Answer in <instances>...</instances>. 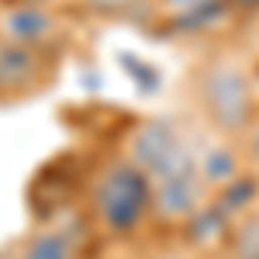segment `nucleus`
<instances>
[{
    "label": "nucleus",
    "instance_id": "8",
    "mask_svg": "<svg viewBox=\"0 0 259 259\" xmlns=\"http://www.w3.org/2000/svg\"><path fill=\"white\" fill-rule=\"evenodd\" d=\"M242 135H245V156H249V159L259 166V121H252V124H249Z\"/></svg>",
    "mask_w": 259,
    "mask_h": 259
},
{
    "label": "nucleus",
    "instance_id": "10",
    "mask_svg": "<svg viewBox=\"0 0 259 259\" xmlns=\"http://www.w3.org/2000/svg\"><path fill=\"white\" fill-rule=\"evenodd\" d=\"M35 4H45V0H35Z\"/></svg>",
    "mask_w": 259,
    "mask_h": 259
},
{
    "label": "nucleus",
    "instance_id": "4",
    "mask_svg": "<svg viewBox=\"0 0 259 259\" xmlns=\"http://www.w3.org/2000/svg\"><path fill=\"white\" fill-rule=\"evenodd\" d=\"M59 31V18L52 7L45 4H35V0H24V4H14L0 14V38L14 41V45H24V49H45V41Z\"/></svg>",
    "mask_w": 259,
    "mask_h": 259
},
{
    "label": "nucleus",
    "instance_id": "6",
    "mask_svg": "<svg viewBox=\"0 0 259 259\" xmlns=\"http://www.w3.org/2000/svg\"><path fill=\"white\" fill-rule=\"evenodd\" d=\"M76 242L62 228H38L21 242L14 259H76Z\"/></svg>",
    "mask_w": 259,
    "mask_h": 259
},
{
    "label": "nucleus",
    "instance_id": "7",
    "mask_svg": "<svg viewBox=\"0 0 259 259\" xmlns=\"http://www.w3.org/2000/svg\"><path fill=\"white\" fill-rule=\"evenodd\" d=\"M162 7L169 11V14H177L180 24L190 18H200V14H207L211 11V4H221V0H159Z\"/></svg>",
    "mask_w": 259,
    "mask_h": 259
},
{
    "label": "nucleus",
    "instance_id": "2",
    "mask_svg": "<svg viewBox=\"0 0 259 259\" xmlns=\"http://www.w3.org/2000/svg\"><path fill=\"white\" fill-rule=\"evenodd\" d=\"M194 94L221 135H242L256 121L252 80L235 62H207L194 80Z\"/></svg>",
    "mask_w": 259,
    "mask_h": 259
},
{
    "label": "nucleus",
    "instance_id": "3",
    "mask_svg": "<svg viewBox=\"0 0 259 259\" xmlns=\"http://www.w3.org/2000/svg\"><path fill=\"white\" fill-rule=\"evenodd\" d=\"M124 159L139 166L149 187L156 183H169V180H183L197 173V159L190 152L187 139L177 132V124L166 118L142 121L139 128L128 135V152Z\"/></svg>",
    "mask_w": 259,
    "mask_h": 259
},
{
    "label": "nucleus",
    "instance_id": "1",
    "mask_svg": "<svg viewBox=\"0 0 259 259\" xmlns=\"http://www.w3.org/2000/svg\"><path fill=\"white\" fill-rule=\"evenodd\" d=\"M90 211L107 235H132L152 211V190L145 173L124 156L104 162L97 180L90 183Z\"/></svg>",
    "mask_w": 259,
    "mask_h": 259
},
{
    "label": "nucleus",
    "instance_id": "5",
    "mask_svg": "<svg viewBox=\"0 0 259 259\" xmlns=\"http://www.w3.org/2000/svg\"><path fill=\"white\" fill-rule=\"evenodd\" d=\"M45 76V52L0 38V97L28 94Z\"/></svg>",
    "mask_w": 259,
    "mask_h": 259
},
{
    "label": "nucleus",
    "instance_id": "9",
    "mask_svg": "<svg viewBox=\"0 0 259 259\" xmlns=\"http://www.w3.org/2000/svg\"><path fill=\"white\" fill-rule=\"evenodd\" d=\"M232 4H239V7H256L259 0H232Z\"/></svg>",
    "mask_w": 259,
    "mask_h": 259
}]
</instances>
